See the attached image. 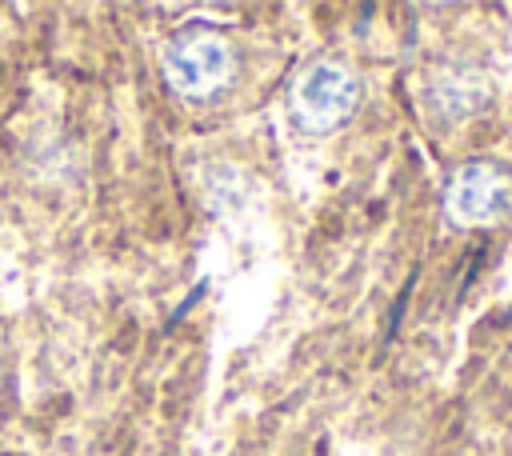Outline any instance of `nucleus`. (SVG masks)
I'll return each instance as SVG.
<instances>
[{"label": "nucleus", "instance_id": "nucleus-1", "mask_svg": "<svg viewBox=\"0 0 512 456\" xmlns=\"http://www.w3.org/2000/svg\"><path fill=\"white\" fill-rule=\"evenodd\" d=\"M288 104H292V116H296L300 128L332 132V128H340L356 112V104H360V76L340 56H316V60H308L296 72Z\"/></svg>", "mask_w": 512, "mask_h": 456}, {"label": "nucleus", "instance_id": "nucleus-2", "mask_svg": "<svg viewBox=\"0 0 512 456\" xmlns=\"http://www.w3.org/2000/svg\"><path fill=\"white\" fill-rule=\"evenodd\" d=\"M164 76L180 96L208 100L236 76V52L232 44L212 28H188L180 32L164 52Z\"/></svg>", "mask_w": 512, "mask_h": 456}, {"label": "nucleus", "instance_id": "nucleus-3", "mask_svg": "<svg viewBox=\"0 0 512 456\" xmlns=\"http://www.w3.org/2000/svg\"><path fill=\"white\" fill-rule=\"evenodd\" d=\"M508 204H512V180L504 168H496L488 160L460 164L444 188V212L460 228L492 224L508 212Z\"/></svg>", "mask_w": 512, "mask_h": 456}, {"label": "nucleus", "instance_id": "nucleus-4", "mask_svg": "<svg viewBox=\"0 0 512 456\" xmlns=\"http://www.w3.org/2000/svg\"><path fill=\"white\" fill-rule=\"evenodd\" d=\"M428 92H432V108H436L440 116H468V112L484 100V80H480L476 72L448 68V72H440V76L428 84Z\"/></svg>", "mask_w": 512, "mask_h": 456}]
</instances>
